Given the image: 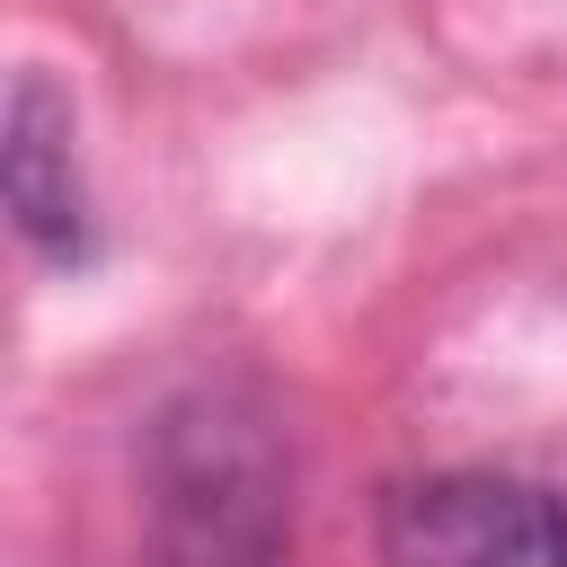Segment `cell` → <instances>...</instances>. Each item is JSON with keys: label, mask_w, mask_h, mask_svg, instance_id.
Instances as JSON below:
<instances>
[{"label": "cell", "mask_w": 567, "mask_h": 567, "mask_svg": "<svg viewBox=\"0 0 567 567\" xmlns=\"http://www.w3.org/2000/svg\"><path fill=\"white\" fill-rule=\"evenodd\" d=\"M159 532L186 567H257L284 532V470L230 399H195L159 434Z\"/></svg>", "instance_id": "6da1fadb"}, {"label": "cell", "mask_w": 567, "mask_h": 567, "mask_svg": "<svg viewBox=\"0 0 567 567\" xmlns=\"http://www.w3.org/2000/svg\"><path fill=\"white\" fill-rule=\"evenodd\" d=\"M390 567H567V496L505 470L408 478L381 505Z\"/></svg>", "instance_id": "7a4b0ae2"}, {"label": "cell", "mask_w": 567, "mask_h": 567, "mask_svg": "<svg viewBox=\"0 0 567 567\" xmlns=\"http://www.w3.org/2000/svg\"><path fill=\"white\" fill-rule=\"evenodd\" d=\"M62 133H71V124H62L53 89L27 80L18 106H9V204H18V221H27L53 257L80 248V186H71V159L53 151Z\"/></svg>", "instance_id": "3957f363"}]
</instances>
